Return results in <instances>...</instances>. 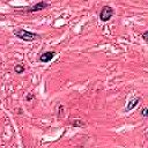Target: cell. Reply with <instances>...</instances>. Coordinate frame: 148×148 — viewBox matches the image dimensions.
I'll use <instances>...</instances> for the list:
<instances>
[{
	"mask_svg": "<svg viewBox=\"0 0 148 148\" xmlns=\"http://www.w3.org/2000/svg\"><path fill=\"white\" fill-rule=\"evenodd\" d=\"M32 98H34V95L32 94H28L27 97H26V100H27V102H30V101H32Z\"/></svg>",
	"mask_w": 148,
	"mask_h": 148,
	"instance_id": "9c48e42d",
	"label": "cell"
},
{
	"mask_svg": "<svg viewBox=\"0 0 148 148\" xmlns=\"http://www.w3.org/2000/svg\"><path fill=\"white\" fill-rule=\"evenodd\" d=\"M13 32H14V35H15L18 38H20V39H22V41H24V42H32V41L39 38V35H38V34L32 32V31L24 30V29H22V28L15 29Z\"/></svg>",
	"mask_w": 148,
	"mask_h": 148,
	"instance_id": "6da1fadb",
	"label": "cell"
},
{
	"mask_svg": "<svg viewBox=\"0 0 148 148\" xmlns=\"http://www.w3.org/2000/svg\"><path fill=\"white\" fill-rule=\"evenodd\" d=\"M55 56H56L55 51H46L39 56V61L41 63H49L55 58Z\"/></svg>",
	"mask_w": 148,
	"mask_h": 148,
	"instance_id": "277c9868",
	"label": "cell"
},
{
	"mask_svg": "<svg viewBox=\"0 0 148 148\" xmlns=\"http://www.w3.org/2000/svg\"><path fill=\"white\" fill-rule=\"evenodd\" d=\"M63 111H64V107L60 105V107H59V112H58V116H59V117L61 116V112H63Z\"/></svg>",
	"mask_w": 148,
	"mask_h": 148,
	"instance_id": "8fae6325",
	"label": "cell"
},
{
	"mask_svg": "<svg viewBox=\"0 0 148 148\" xmlns=\"http://www.w3.org/2000/svg\"><path fill=\"white\" fill-rule=\"evenodd\" d=\"M70 124L72 126H74V127H83V126H86V123L82 119H73V120L70 122Z\"/></svg>",
	"mask_w": 148,
	"mask_h": 148,
	"instance_id": "8992f818",
	"label": "cell"
},
{
	"mask_svg": "<svg viewBox=\"0 0 148 148\" xmlns=\"http://www.w3.org/2000/svg\"><path fill=\"white\" fill-rule=\"evenodd\" d=\"M142 38H143L146 42H148V30H146V31L142 34Z\"/></svg>",
	"mask_w": 148,
	"mask_h": 148,
	"instance_id": "30bf717a",
	"label": "cell"
},
{
	"mask_svg": "<svg viewBox=\"0 0 148 148\" xmlns=\"http://www.w3.org/2000/svg\"><path fill=\"white\" fill-rule=\"evenodd\" d=\"M146 135H147V137H148V131H147V132H146Z\"/></svg>",
	"mask_w": 148,
	"mask_h": 148,
	"instance_id": "7c38bea8",
	"label": "cell"
},
{
	"mask_svg": "<svg viewBox=\"0 0 148 148\" xmlns=\"http://www.w3.org/2000/svg\"><path fill=\"white\" fill-rule=\"evenodd\" d=\"M49 5L47 3H45V1H39V3H37V4H35L34 6H31L30 8H28L27 9V12L28 13H34V12H39V11H42V9H45V8H47Z\"/></svg>",
	"mask_w": 148,
	"mask_h": 148,
	"instance_id": "3957f363",
	"label": "cell"
},
{
	"mask_svg": "<svg viewBox=\"0 0 148 148\" xmlns=\"http://www.w3.org/2000/svg\"><path fill=\"white\" fill-rule=\"evenodd\" d=\"M140 115L142 117H148V108H142L140 111Z\"/></svg>",
	"mask_w": 148,
	"mask_h": 148,
	"instance_id": "ba28073f",
	"label": "cell"
},
{
	"mask_svg": "<svg viewBox=\"0 0 148 148\" xmlns=\"http://www.w3.org/2000/svg\"><path fill=\"white\" fill-rule=\"evenodd\" d=\"M140 101H141V98L140 97H135V98H132V100L127 103V105H126V111H131V110H133L139 103H140Z\"/></svg>",
	"mask_w": 148,
	"mask_h": 148,
	"instance_id": "5b68a950",
	"label": "cell"
},
{
	"mask_svg": "<svg viewBox=\"0 0 148 148\" xmlns=\"http://www.w3.org/2000/svg\"><path fill=\"white\" fill-rule=\"evenodd\" d=\"M114 13H115L114 8H112L111 6L105 5V6L102 7V9H101V12H100V20H101L102 22H108V21L114 16Z\"/></svg>",
	"mask_w": 148,
	"mask_h": 148,
	"instance_id": "7a4b0ae2",
	"label": "cell"
},
{
	"mask_svg": "<svg viewBox=\"0 0 148 148\" xmlns=\"http://www.w3.org/2000/svg\"><path fill=\"white\" fill-rule=\"evenodd\" d=\"M24 71H26V68L22 64H18V65L14 66V72L16 74H22V73H24Z\"/></svg>",
	"mask_w": 148,
	"mask_h": 148,
	"instance_id": "52a82bcc",
	"label": "cell"
}]
</instances>
